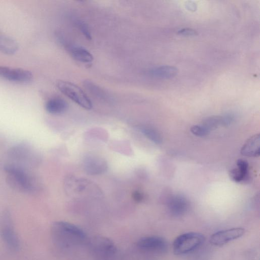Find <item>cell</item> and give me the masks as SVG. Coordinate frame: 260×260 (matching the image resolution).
<instances>
[{"instance_id": "obj_2", "label": "cell", "mask_w": 260, "mask_h": 260, "mask_svg": "<svg viewBox=\"0 0 260 260\" xmlns=\"http://www.w3.org/2000/svg\"><path fill=\"white\" fill-rule=\"evenodd\" d=\"M7 181L9 186L16 191L33 194L39 189L37 180L27 169L10 165L6 167Z\"/></svg>"}, {"instance_id": "obj_8", "label": "cell", "mask_w": 260, "mask_h": 260, "mask_svg": "<svg viewBox=\"0 0 260 260\" xmlns=\"http://www.w3.org/2000/svg\"><path fill=\"white\" fill-rule=\"evenodd\" d=\"M10 157L16 162L23 164L33 165L36 162L37 155L32 148L25 144L13 147L10 153Z\"/></svg>"}, {"instance_id": "obj_9", "label": "cell", "mask_w": 260, "mask_h": 260, "mask_svg": "<svg viewBox=\"0 0 260 260\" xmlns=\"http://www.w3.org/2000/svg\"><path fill=\"white\" fill-rule=\"evenodd\" d=\"M0 76L10 81L21 83H28L33 79L30 71L6 66H0Z\"/></svg>"}, {"instance_id": "obj_13", "label": "cell", "mask_w": 260, "mask_h": 260, "mask_svg": "<svg viewBox=\"0 0 260 260\" xmlns=\"http://www.w3.org/2000/svg\"><path fill=\"white\" fill-rule=\"evenodd\" d=\"M240 152L245 157H258L260 154L259 134H255L249 138L242 147Z\"/></svg>"}, {"instance_id": "obj_15", "label": "cell", "mask_w": 260, "mask_h": 260, "mask_svg": "<svg viewBox=\"0 0 260 260\" xmlns=\"http://www.w3.org/2000/svg\"><path fill=\"white\" fill-rule=\"evenodd\" d=\"M66 102L61 98H53L49 99L46 103V111L52 115H60L67 109Z\"/></svg>"}, {"instance_id": "obj_7", "label": "cell", "mask_w": 260, "mask_h": 260, "mask_svg": "<svg viewBox=\"0 0 260 260\" xmlns=\"http://www.w3.org/2000/svg\"><path fill=\"white\" fill-rule=\"evenodd\" d=\"M136 247L140 250L153 253H162L166 251L168 243L165 239L159 236H147L139 239Z\"/></svg>"}, {"instance_id": "obj_12", "label": "cell", "mask_w": 260, "mask_h": 260, "mask_svg": "<svg viewBox=\"0 0 260 260\" xmlns=\"http://www.w3.org/2000/svg\"><path fill=\"white\" fill-rule=\"evenodd\" d=\"M189 207L190 204L188 200L180 195L172 196L167 202V208L169 213L176 217H179L186 214Z\"/></svg>"}, {"instance_id": "obj_6", "label": "cell", "mask_w": 260, "mask_h": 260, "mask_svg": "<svg viewBox=\"0 0 260 260\" xmlns=\"http://www.w3.org/2000/svg\"><path fill=\"white\" fill-rule=\"evenodd\" d=\"M204 240V235L197 232H189L182 234L174 241V253L176 255H182L190 252L202 245Z\"/></svg>"}, {"instance_id": "obj_14", "label": "cell", "mask_w": 260, "mask_h": 260, "mask_svg": "<svg viewBox=\"0 0 260 260\" xmlns=\"http://www.w3.org/2000/svg\"><path fill=\"white\" fill-rule=\"evenodd\" d=\"M19 49V45L16 40L0 31V52L7 55H13Z\"/></svg>"}, {"instance_id": "obj_20", "label": "cell", "mask_w": 260, "mask_h": 260, "mask_svg": "<svg viewBox=\"0 0 260 260\" xmlns=\"http://www.w3.org/2000/svg\"><path fill=\"white\" fill-rule=\"evenodd\" d=\"M221 125V117L213 116L207 118L202 123V125L210 132Z\"/></svg>"}, {"instance_id": "obj_21", "label": "cell", "mask_w": 260, "mask_h": 260, "mask_svg": "<svg viewBox=\"0 0 260 260\" xmlns=\"http://www.w3.org/2000/svg\"><path fill=\"white\" fill-rule=\"evenodd\" d=\"M190 130L193 134L199 137L206 136L210 133V131L202 125L193 126L191 128Z\"/></svg>"}, {"instance_id": "obj_17", "label": "cell", "mask_w": 260, "mask_h": 260, "mask_svg": "<svg viewBox=\"0 0 260 260\" xmlns=\"http://www.w3.org/2000/svg\"><path fill=\"white\" fill-rule=\"evenodd\" d=\"M178 73V69L173 66H163L152 68L148 70V74L153 77L161 79H170Z\"/></svg>"}, {"instance_id": "obj_16", "label": "cell", "mask_w": 260, "mask_h": 260, "mask_svg": "<svg viewBox=\"0 0 260 260\" xmlns=\"http://www.w3.org/2000/svg\"><path fill=\"white\" fill-rule=\"evenodd\" d=\"M248 174V164L243 160H239L237 168L231 169L229 176L231 180L236 183H240L246 179Z\"/></svg>"}, {"instance_id": "obj_1", "label": "cell", "mask_w": 260, "mask_h": 260, "mask_svg": "<svg viewBox=\"0 0 260 260\" xmlns=\"http://www.w3.org/2000/svg\"><path fill=\"white\" fill-rule=\"evenodd\" d=\"M50 234L53 243L62 248L86 245L89 239L80 228L63 221L56 222L52 225Z\"/></svg>"}, {"instance_id": "obj_19", "label": "cell", "mask_w": 260, "mask_h": 260, "mask_svg": "<svg viewBox=\"0 0 260 260\" xmlns=\"http://www.w3.org/2000/svg\"><path fill=\"white\" fill-rule=\"evenodd\" d=\"M140 129L143 135L153 143L157 144L162 143V138L157 131L148 127H142Z\"/></svg>"}, {"instance_id": "obj_18", "label": "cell", "mask_w": 260, "mask_h": 260, "mask_svg": "<svg viewBox=\"0 0 260 260\" xmlns=\"http://www.w3.org/2000/svg\"><path fill=\"white\" fill-rule=\"evenodd\" d=\"M72 58L83 63H90L94 60V57L90 52L83 47L73 46L70 48Z\"/></svg>"}, {"instance_id": "obj_3", "label": "cell", "mask_w": 260, "mask_h": 260, "mask_svg": "<svg viewBox=\"0 0 260 260\" xmlns=\"http://www.w3.org/2000/svg\"><path fill=\"white\" fill-rule=\"evenodd\" d=\"M86 246L91 255L96 260H110L117 252L114 242L109 238L102 236L89 239Z\"/></svg>"}, {"instance_id": "obj_5", "label": "cell", "mask_w": 260, "mask_h": 260, "mask_svg": "<svg viewBox=\"0 0 260 260\" xmlns=\"http://www.w3.org/2000/svg\"><path fill=\"white\" fill-rule=\"evenodd\" d=\"M59 90L77 105L86 110L93 108V103L82 89L75 84L64 80H60L57 83Z\"/></svg>"}, {"instance_id": "obj_23", "label": "cell", "mask_w": 260, "mask_h": 260, "mask_svg": "<svg viewBox=\"0 0 260 260\" xmlns=\"http://www.w3.org/2000/svg\"><path fill=\"white\" fill-rule=\"evenodd\" d=\"M178 34L185 36H193L198 35V32L192 29L184 28L178 32Z\"/></svg>"}, {"instance_id": "obj_24", "label": "cell", "mask_w": 260, "mask_h": 260, "mask_svg": "<svg viewBox=\"0 0 260 260\" xmlns=\"http://www.w3.org/2000/svg\"><path fill=\"white\" fill-rule=\"evenodd\" d=\"M234 120V117L233 115L228 114L221 117V125L228 126L231 125Z\"/></svg>"}, {"instance_id": "obj_25", "label": "cell", "mask_w": 260, "mask_h": 260, "mask_svg": "<svg viewBox=\"0 0 260 260\" xmlns=\"http://www.w3.org/2000/svg\"><path fill=\"white\" fill-rule=\"evenodd\" d=\"M133 198L137 202H141L144 199L143 194L139 191H135L133 194Z\"/></svg>"}, {"instance_id": "obj_11", "label": "cell", "mask_w": 260, "mask_h": 260, "mask_svg": "<svg viewBox=\"0 0 260 260\" xmlns=\"http://www.w3.org/2000/svg\"><path fill=\"white\" fill-rule=\"evenodd\" d=\"M244 232L245 230L242 228H234L220 231L211 236L210 242L216 246L223 245L231 241L241 237Z\"/></svg>"}, {"instance_id": "obj_22", "label": "cell", "mask_w": 260, "mask_h": 260, "mask_svg": "<svg viewBox=\"0 0 260 260\" xmlns=\"http://www.w3.org/2000/svg\"><path fill=\"white\" fill-rule=\"evenodd\" d=\"M76 24L78 28L80 30L85 37L87 39L91 40L92 39L91 33L86 24H85L84 22L80 20H78L76 22Z\"/></svg>"}, {"instance_id": "obj_4", "label": "cell", "mask_w": 260, "mask_h": 260, "mask_svg": "<svg viewBox=\"0 0 260 260\" xmlns=\"http://www.w3.org/2000/svg\"><path fill=\"white\" fill-rule=\"evenodd\" d=\"M0 237L10 250L14 251L20 250L21 241L15 229L12 215L8 211H5L0 215Z\"/></svg>"}, {"instance_id": "obj_10", "label": "cell", "mask_w": 260, "mask_h": 260, "mask_svg": "<svg viewBox=\"0 0 260 260\" xmlns=\"http://www.w3.org/2000/svg\"><path fill=\"white\" fill-rule=\"evenodd\" d=\"M83 167L85 172L91 176H97L107 171L108 164L102 158L94 155H88L83 161Z\"/></svg>"}]
</instances>
